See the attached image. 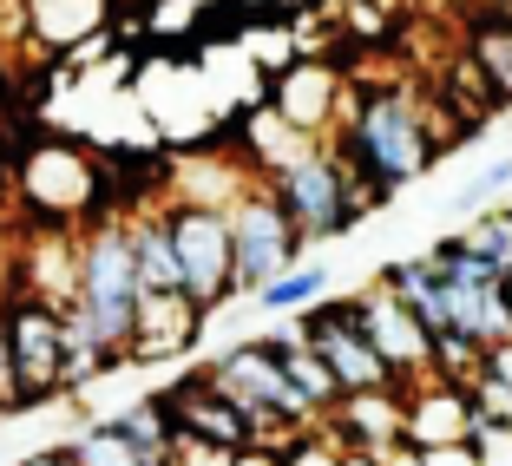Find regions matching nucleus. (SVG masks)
<instances>
[{
    "instance_id": "30",
    "label": "nucleus",
    "mask_w": 512,
    "mask_h": 466,
    "mask_svg": "<svg viewBox=\"0 0 512 466\" xmlns=\"http://www.w3.org/2000/svg\"><path fill=\"white\" fill-rule=\"evenodd\" d=\"M335 466H381V453H368V447H342V453H335Z\"/></svg>"
},
{
    "instance_id": "15",
    "label": "nucleus",
    "mask_w": 512,
    "mask_h": 466,
    "mask_svg": "<svg viewBox=\"0 0 512 466\" xmlns=\"http://www.w3.org/2000/svg\"><path fill=\"white\" fill-rule=\"evenodd\" d=\"M309 348L329 361V375H335V388H342V394H355V388H388V381H394V368L375 355V342H368L362 329H329V335H316Z\"/></svg>"
},
{
    "instance_id": "17",
    "label": "nucleus",
    "mask_w": 512,
    "mask_h": 466,
    "mask_svg": "<svg viewBox=\"0 0 512 466\" xmlns=\"http://www.w3.org/2000/svg\"><path fill=\"white\" fill-rule=\"evenodd\" d=\"M375 283H388L394 302H401V309H414V322H421L427 335L447 329V322H440V283H434V263H427V256H401V263H388Z\"/></svg>"
},
{
    "instance_id": "25",
    "label": "nucleus",
    "mask_w": 512,
    "mask_h": 466,
    "mask_svg": "<svg viewBox=\"0 0 512 466\" xmlns=\"http://www.w3.org/2000/svg\"><path fill=\"white\" fill-rule=\"evenodd\" d=\"M480 375H486V381H499V388L512 394V335H506V342H493V348L480 355Z\"/></svg>"
},
{
    "instance_id": "18",
    "label": "nucleus",
    "mask_w": 512,
    "mask_h": 466,
    "mask_svg": "<svg viewBox=\"0 0 512 466\" xmlns=\"http://www.w3.org/2000/svg\"><path fill=\"white\" fill-rule=\"evenodd\" d=\"M322 289H329V263H289V270H276L263 289H250V302L263 316H296L302 302H316Z\"/></svg>"
},
{
    "instance_id": "4",
    "label": "nucleus",
    "mask_w": 512,
    "mask_h": 466,
    "mask_svg": "<svg viewBox=\"0 0 512 466\" xmlns=\"http://www.w3.org/2000/svg\"><path fill=\"white\" fill-rule=\"evenodd\" d=\"M211 381L243 407L250 434L270 440V447L289 434V427H309V407H302V394L289 388V375H283V361H276L270 335H250V342L224 348V355L211 361Z\"/></svg>"
},
{
    "instance_id": "3",
    "label": "nucleus",
    "mask_w": 512,
    "mask_h": 466,
    "mask_svg": "<svg viewBox=\"0 0 512 466\" xmlns=\"http://www.w3.org/2000/svg\"><path fill=\"white\" fill-rule=\"evenodd\" d=\"M0 348H7V414H27V407L66 394V381H60V361H66L60 302L20 289L0 309Z\"/></svg>"
},
{
    "instance_id": "7",
    "label": "nucleus",
    "mask_w": 512,
    "mask_h": 466,
    "mask_svg": "<svg viewBox=\"0 0 512 466\" xmlns=\"http://www.w3.org/2000/svg\"><path fill=\"white\" fill-rule=\"evenodd\" d=\"M263 184L276 191V204H283V217L296 224L302 243H329V237H342V230H355L348 211H342V165H335L329 145H302L296 158H283Z\"/></svg>"
},
{
    "instance_id": "11",
    "label": "nucleus",
    "mask_w": 512,
    "mask_h": 466,
    "mask_svg": "<svg viewBox=\"0 0 512 466\" xmlns=\"http://www.w3.org/2000/svg\"><path fill=\"white\" fill-rule=\"evenodd\" d=\"M355 329L375 342V355L394 368V381L427 375V348H434V335L414 322V309L394 302L388 283H362V289H355Z\"/></svg>"
},
{
    "instance_id": "14",
    "label": "nucleus",
    "mask_w": 512,
    "mask_h": 466,
    "mask_svg": "<svg viewBox=\"0 0 512 466\" xmlns=\"http://www.w3.org/2000/svg\"><path fill=\"white\" fill-rule=\"evenodd\" d=\"M460 53L480 66L493 106H512V7H473Z\"/></svg>"
},
{
    "instance_id": "16",
    "label": "nucleus",
    "mask_w": 512,
    "mask_h": 466,
    "mask_svg": "<svg viewBox=\"0 0 512 466\" xmlns=\"http://www.w3.org/2000/svg\"><path fill=\"white\" fill-rule=\"evenodd\" d=\"M125 230H132V270H138V289H184L178 250H171V237H165V217H158V211L125 217Z\"/></svg>"
},
{
    "instance_id": "9",
    "label": "nucleus",
    "mask_w": 512,
    "mask_h": 466,
    "mask_svg": "<svg viewBox=\"0 0 512 466\" xmlns=\"http://www.w3.org/2000/svg\"><path fill=\"white\" fill-rule=\"evenodd\" d=\"M204 322H211V309H197L184 289H138L125 361H138V368L145 361H184L204 342Z\"/></svg>"
},
{
    "instance_id": "22",
    "label": "nucleus",
    "mask_w": 512,
    "mask_h": 466,
    "mask_svg": "<svg viewBox=\"0 0 512 466\" xmlns=\"http://www.w3.org/2000/svg\"><path fill=\"white\" fill-rule=\"evenodd\" d=\"M506 184H512V158H493V165H486L473 184H460V197H453V211H460V217L486 211V204H493V197L506 191Z\"/></svg>"
},
{
    "instance_id": "24",
    "label": "nucleus",
    "mask_w": 512,
    "mask_h": 466,
    "mask_svg": "<svg viewBox=\"0 0 512 466\" xmlns=\"http://www.w3.org/2000/svg\"><path fill=\"white\" fill-rule=\"evenodd\" d=\"M421 466H480V460H473V440H440V447H421Z\"/></svg>"
},
{
    "instance_id": "20",
    "label": "nucleus",
    "mask_w": 512,
    "mask_h": 466,
    "mask_svg": "<svg viewBox=\"0 0 512 466\" xmlns=\"http://www.w3.org/2000/svg\"><path fill=\"white\" fill-rule=\"evenodd\" d=\"M66 447H73V460H79V466H145V460H138V453L125 447L119 434H112L106 421H92V427H79V434L66 440Z\"/></svg>"
},
{
    "instance_id": "19",
    "label": "nucleus",
    "mask_w": 512,
    "mask_h": 466,
    "mask_svg": "<svg viewBox=\"0 0 512 466\" xmlns=\"http://www.w3.org/2000/svg\"><path fill=\"white\" fill-rule=\"evenodd\" d=\"M453 243H460V250H473L486 270L512 276V211H473V224L453 230Z\"/></svg>"
},
{
    "instance_id": "27",
    "label": "nucleus",
    "mask_w": 512,
    "mask_h": 466,
    "mask_svg": "<svg viewBox=\"0 0 512 466\" xmlns=\"http://www.w3.org/2000/svg\"><path fill=\"white\" fill-rule=\"evenodd\" d=\"M224 466H276V447H270V440H250V447H237Z\"/></svg>"
},
{
    "instance_id": "2",
    "label": "nucleus",
    "mask_w": 512,
    "mask_h": 466,
    "mask_svg": "<svg viewBox=\"0 0 512 466\" xmlns=\"http://www.w3.org/2000/svg\"><path fill=\"white\" fill-rule=\"evenodd\" d=\"M7 171H14V197L33 230H79L112 211V171L79 138L40 132L20 158H7Z\"/></svg>"
},
{
    "instance_id": "26",
    "label": "nucleus",
    "mask_w": 512,
    "mask_h": 466,
    "mask_svg": "<svg viewBox=\"0 0 512 466\" xmlns=\"http://www.w3.org/2000/svg\"><path fill=\"white\" fill-rule=\"evenodd\" d=\"M14 112H20V79H14V66L0 60V125L14 119Z\"/></svg>"
},
{
    "instance_id": "28",
    "label": "nucleus",
    "mask_w": 512,
    "mask_h": 466,
    "mask_svg": "<svg viewBox=\"0 0 512 466\" xmlns=\"http://www.w3.org/2000/svg\"><path fill=\"white\" fill-rule=\"evenodd\" d=\"M20 466H79V460H73V447H40V453H27Z\"/></svg>"
},
{
    "instance_id": "1",
    "label": "nucleus",
    "mask_w": 512,
    "mask_h": 466,
    "mask_svg": "<svg viewBox=\"0 0 512 466\" xmlns=\"http://www.w3.org/2000/svg\"><path fill=\"white\" fill-rule=\"evenodd\" d=\"M322 145L335 151V165L375 178L381 191H407L414 178H427L440 165L434 138H427L421 92L401 86V79H355L348 73L342 112H335Z\"/></svg>"
},
{
    "instance_id": "23",
    "label": "nucleus",
    "mask_w": 512,
    "mask_h": 466,
    "mask_svg": "<svg viewBox=\"0 0 512 466\" xmlns=\"http://www.w3.org/2000/svg\"><path fill=\"white\" fill-rule=\"evenodd\" d=\"M467 440L480 466H512V421H480V427H467Z\"/></svg>"
},
{
    "instance_id": "6",
    "label": "nucleus",
    "mask_w": 512,
    "mask_h": 466,
    "mask_svg": "<svg viewBox=\"0 0 512 466\" xmlns=\"http://www.w3.org/2000/svg\"><path fill=\"white\" fill-rule=\"evenodd\" d=\"M224 217H230V276H237V296L263 289L276 270H289L302 256L296 224L283 217V204H276V191L263 178H243V191L224 204Z\"/></svg>"
},
{
    "instance_id": "21",
    "label": "nucleus",
    "mask_w": 512,
    "mask_h": 466,
    "mask_svg": "<svg viewBox=\"0 0 512 466\" xmlns=\"http://www.w3.org/2000/svg\"><path fill=\"white\" fill-rule=\"evenodd\" d=\"M335 440L322 434V421H309V427H289L283 440H276V466H335Z\"/></svg>"
},
{
    "instance_id": "29",
    "label": "nucleus",
    "mask_w": 512,
    "mask_h": 466,
    "mask_svg": "<svg viewBox=\"0 0 512 466\" xmlns=\"http://www.w3.org/2000/svg\"><path fill=\"white\" fill-rule=\"evenodd\" d=\"M381 466H421V447H407V440H394V447H381Z\"/></svg>"
},
{
    "instance_id": "12",
    "label": "nucleus",
    "mask_w": 512,
    "mask_h": 466,
    "mask_svg": "<svg viewBox=\"0 0 512 466\" xmlns=\"http://www.w3.org/2000/svg\"><path fill=\"white\" fill-rule=\"evenodd\" d=\"M401 440L407 447L467 440V381H447V375L401 381Z\"/></svg>"
},
{
    "instance_id": "13",
    "label": "nucleus",
    "mask_w": 512,
    "mask_h": 466,
    "mask_svg": "<svg viewBox=\"0 0 512 466\" xmlns=\"http://www.w3.org/2000/svg\"><path fill=\"white\" fill-rule=\"evenodd\" d=\"M322 434H329L335 447H368V453L394 447V440H401V381L342 394V401L322 414Z\"/></svg>"
},
{
    "instance_id": "31",
    "label": "nucleus",
    "mask_w": 512,
    "mask_h": 466,
    "mask_svg": "<svg viewBox=\"0 0 512 466\" xmlns=\"http://www.w3.org/2000/svg\"><path fill=\"white\" fill-rule=\"evenodd\" d=\"M0 7H7V0H0Z\"/></svg>"
},
{
    "instance_id": "8",
    "label": "nucleus",
    "mask_w": 512,
    "mask_h": 466,
    "mask_svg": "<svg viewBox=\"0 0 512 466\" xmlns=\"http://www.w3.org/2000/svg\"><path fill=\"white\" fill-rule=\"evenodd\" d=\"M342 92H348V66L329 60V53H289L276 73H263V106L302 138H329L335 112H342Z\"/></svg>"
},
{
    "instance_id": "10",
    "label": "nucleus",
    "mask_w": 512,
    "mask_h": 466,
    "mask_svg": "<svg viewBox=\"0 0 512 466\" xmlns=\"http://www.w3.org/2000/svg\"><path fill=\"white\" fill-rule=\"evenodd\" d=\"M125 0H14V46L20 53H73L79 40L106 33Z\"/></svg>"
},
{
    "instance_id": "5",
    "label": "nucleus",
    "mask_w": 512,
    "mask_h": 466,
    "mask_svg": "<svg viewBox=\"0 0 512 466\" xmlns=\"http://www.w3.org/2000/svg\"><path fill=\"white\" fill-rule=\"evenodd\" d=\"M165 217V237L178 250V276H184V296L197 309H224L237 296V276H230V217L224 204H197V197H171L158 204Z\"/></svg>"
}]
</instances>
